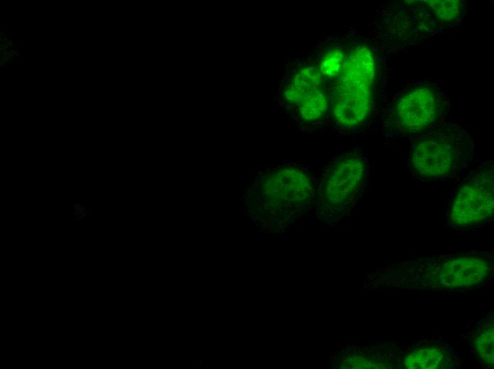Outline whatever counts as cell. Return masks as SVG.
I'll list each match as a JSON object with an SVG mask.
<instances>
[{
    "label": "cell",
    "instance_id": "obj_1",
    "mask_svg": "<svg viewBox=\"0 0 494 369\" xmlns=\"http://www.w3.org/2000/svg\"><path fill=\"white\" fill-rule=\"evenodd\" d=\"M493 271V253L458 250L384 267L375 286L468 292L485 285Z\"/></svg>",
    "mask_w": 494,
    "mask_h": 369
},
{
    "label": "cell",
    "instance_id": "obj_2",
    "mask_svg": "<svg viewBox=\"0 0 494 369\" xmlns=\"http://www.w3.org/2000/svg\"><path fill=\"white\" fill-rule=\"evenodd\" d=\"M412 139L407 160L412 181L456 178L473 159L474 143L470 134L454 122H440Z\"/></svg>",
    "mask_w": 494,
    "mask_h": 369
},
{
    "label": "cell",
    "instance_id": "obj_3",
    "mask_svg": "<svg viewBox=\"0 0 494 369\" xmlns=\"http://www.w3.org/2000/svg\"><path fill=\"white\" fill-rule=\"evenodd\" d=\"M375 75L371 49L362 43L351 45L332 88V114L341 127H356L366 119L372 105Z\"/></svg>",
    "mask_w": 494,
    "mask_h": 369
},
{
    "label": "cell",
    "instance_id": "obj_4",
    "mask_svg": "<svg viewBox=\"0 0 494 369\" xmlns=\"http://www.w3.org/2000/svg\"><path fill=\"white\" fill-rule=\"evenodd\" d=\"M448 107L446 96L435 82L411 84L396 95L386 111V134L393 139L419 136L442 122Z\"/></svg>",
    "mask_w": 494,
    "mask_h": 369
},
{
    "label": "cell",
    "instance_id": "obj_5",
    "mask_svg": "<svg viewBox=\"0 0 494 369\" xmlns=\"http://www.w3.org/2000/svg\"><path fill=\"white\" fill-rule=\"evenodd\" d=\"M493 163L484 161L456 177L444 213L452 230L481 228L493 220Z\"/></svg>",
    "mask_w": 494,
    "mask_h": 369
},
{
    "label": "cell",
    "instance_id": "obj_6",
    "mask_svg": "<svg viewBox=\"0 0 494 369\" xmlns=\"http://www.w3.org/2000/svg\"><path fill=\"white\" fill-rule=\"evenodd\" d=\"M367 162L362 154L351 152L338 156L321 175L318 196L321 207L338 218L350 212L366 180Z\"/></svg>",
    "mask_w": 494,
    "mask_h": 369
},
{
    "label": "cell",
    "instance_id": "obj_7",
    "mask_svg": "<svg viewBox=\"0 0 494 369\" xmlns=\"http://www.w3.org/2000/svg\"><path fill=\"white\" fill-rule=\"evenodd\" d=\"M318 195L312 176L295 164L282 165L264 176L260 187L263 203L283 217L300 215Z\"/></svg>",
    "mask_w": 494,
    "mask_h": 369
},
{
    "label": "cell",
    "instance_id": "obj_8",
    "mask_svg": "<svg viewBox=\"0 0 494 369\" xmlns=\"http://www.w3.org/2000/svg\"><path fill=\"white\" fill-rule=\"evenodd\" d=\"M461 365L459 353L446 341L425 338L400 349L397 368H455Z\"/></svg>",
    "mask_w": 494,
    "mask_h": 369
},
{
    "label": "cell",
    "instance_id": "obj_9",
    "mask_svg": "<svg viewBox=\"0 0 494 369\" xmlns=\"http://www.w3.org/2000/svg\"><path fill=\"white\" fill-rule=\"evenodd\" d=\"M493 312L485 314L468 330V345L476 360L484 367L493 368Z\"/></svg>",
    "mask_w": 494,
    "mask_h": 369
},
{
    "label": "cell",
    "instance_id": "obj_10",
    "mask_svg": "<svg viewBox=\"0 0 494 369\" xmlns=\"http://www.w3.org/2000/svg\"><path fill=\"white\" fill-rule=\"evenodd\" d=\"M322 87L324 79L319 69L306 67L297 71L290 79L285 91V97L290 104L297 105L309 92Z\"/></svg>",
    "mask_w": 494,
    "mask_h": 369
},
{
    "label": "cell",
    "instance_id": "obj_11",
    "mask_svg": "<svg viewBox=\"0 0 494 369\" xmlns=\"http://www.w3.org/2000/svg\"><path fill=\"white\" fill-rule=\"evenodd\" d=\"M328 106V98L322 87L307 94L298 102L296 107L303 119L314 121L324 116Z\"/></svg>",
    "mask_w": 494,
    "mask_h": 369
},
{
    "label": "cell",
    "instance_id": "obj_12",
    "mask_svg": "<svg viewBox=\"0 0 494 369\" xmlns=\"http://www.w3.org/2000/svg\"><path fill=\"white\" fill-rule=\"evenodd\" d=\"M344 57L345 53L339 45H333L326 49L318 68L322 78L334 81L342 67Z\"/></svg>",
    "mask_w": 494,
    "mask_h": 369
},
{
    "label": "cell",
    "instance_id": "obj_13",
    "mask_svg": "<svg viewBox=\"0 0 494 369\" xmlns=\"http://www.w3.org/2000/svg\"><path fill=\"white\" fill-rule=\"evenodd\" d=\"M435 16L441 21L451 22L460 19L463 13V5L459 1H424Z\"/></svg>",
    "mask_w": 494,
    "mask_h": 369
},
{
    "label": "cell",
    "instance_id": "obj_14",
    "mask_svg": "<svg viewBox=\"0 0 494 369\" xmlns=\"http://www.w3.org/2000/svg\"><path fill=\"white\" fill-rule=\"evenodd\" d=\"M23 45H18V50L22 51V50H23Z\"/></svg>",
    "mask_w": 494,
    "mask_h": 369
},
{
    "label": "cell",
    "instance_id": "obj_15",
    "mask_svg": "<svg viewBox=\"0 0 494 369\" xmlns=\"http://www.w3.org/2000/svg\"><path fill=\"white\" fill-rule=\"evenodd\" d=\"M4 62H4V61L1 60V62H0V64L2 65H4Z\"/></svg>",
    "mask_w": 494,
    "mask_h": 369
}]
</instances>
